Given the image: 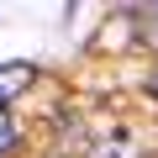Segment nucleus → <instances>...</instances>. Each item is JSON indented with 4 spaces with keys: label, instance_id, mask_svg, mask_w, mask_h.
Segmentation results:
<instances>
[{
    "label": "nucleus",
    "instance_id": "nucleus-1",
    "mask_svg": "<svg viewBox=\"0 0 158 158\" xmlns=\"http://www.w3.org/2000/svg\"><path fill=\"white\" fill-rule=\"evenodd\" d=\"M32 79H37V69H32V63H0V106L16 100Z\"/></svg>",
    "mask_w": 158,
    "mask_h": 158
},
{
    "label": "nucleus",
    "instance_id": "nucleus-2",
    "mask_svg": "<svg viewBox=\"0 0 158 158\" xmlns=\"http://www.w3.org/2000/svg\"><path fill=\"white\" fill-rule=\"evenodd\" d=\"M11 148H16V127H11V116H6V111H0V158H6Z\"/></svg>",
    "mask_w": 158,
    "mask_h": 158
},
{
    "label": "nucleus",
    "instance_id": "nucleus-3",
    "mask_svg": "<svg viewBox=\"0 0 158 158\" xmlns=\"http://www.w3.org/2000/svg\"><path fill=\"white\" fill-rule=\"evenodd\" d=\"M153 95H158V69H153Z\"/></svg>",
    "mask_w": 158,
    "mask_h": 158
}]
</instances>
